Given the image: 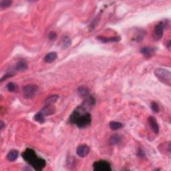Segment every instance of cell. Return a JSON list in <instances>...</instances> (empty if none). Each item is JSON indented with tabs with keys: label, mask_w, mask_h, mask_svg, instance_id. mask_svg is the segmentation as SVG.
I'll return each mask as SVG.
<instances>
[{
	"label": "cell",
	"mask_w": 171,
	"mask_h": 171,
	"mask_svg": "<svg viewBox=\"0 0 171 171\" xmlns=\"http://www.w3.org/2000/svg\"><path fill=\"white\" fill-rule=\"evenodd\" d=\"M94 170L96 171H111V165L106 160L96 161L93 165Z\"/></svg>",
	"instance_id": "obj_5"
},
{
	"label": "cell",
	"mask_w": 171,
	"mask_h": 171,
	"mask_svg": "<svg viewBox=\"0 0 171 171\" xmlns=\"http://www.w3.org/2000/svg\"><path fill=\"white\" fill-rule=\"evenodd\" d=\"M19 156V152L16 150H12L10 152H9V153L7 155V158L9 161L11 162H13L16 159L18 158Z\"/></svg>",
	"instance_id": "obj_13"
},
{
	"label": "cell",
	"mask_w": 171,
	"mask_h": 171,
	"mask_svg": "<svg viewBox=\"0 0 171 171\" xmlns=\"http://www.w3.org/2000/svg\"><path fill=\"white\" fill-rule=\"evenodd\" d=\"M148 121L149 122V125L151 126L152 130L154 131L155 134H158L159 132V126L158 124L156 121V118L154 116H149Z\"/></svg>",
	"instance_id": "obj_10"
},
{
	"label": "cell",
	"mask_w": 171,
	"mask_h": 171,
	"mask_svg": "<svg viewBox=\"0 0 171 171\" xmlns=\"http://www.w3.org/2000/svg\"><path fill=\"white\" fill-rule=\"evenodd\" d=\"M49 39H50L51 41H54L57 38V34L54 32H51L50 34H49Z\"/></svg>",
	"instance_id": "obj_24"
},
{
	"label": "cell",
	"mask_w": 171,
	"mask_h": 171,
	"mask_svg": "<svg viewBox=\"0 0 171 171\" xmlns=\"http://www.w3.org/2000/svg\"><path fill=\"white\" fill-rule=\"evenodd\" d=\"M110 127L112 130H117L120 129L122 127V125L120 122H118L112 121L110 122Z\"/></svg>",
	"instance_id": "obj_20"
},
{
	"label": "cell",
	"mask_w": 171,
	"mask_h": 171,
	"mask_svg": "<svg viewBox=\"0 0 171 171\" xmlns=\"http://www.w3.org/2000/svg\"><path fill=\"white\" fill-rule=\"evenodd\" d=\"M43 114H42L40 112H37V114H35V116H34V118L35 121L37 122L40 123V124H43L44 122H45V118Z\"/></svg>",
	"instance_id": "obj_19"
},
{
	"label": "cell",
	"mask_w": 171,
	"mask_h": 171,
	"mask_svg": "<svg viewBox=\"0 0 171 171\" xmlns=\"http://www.w3.org/2000/svg\"><path fill=\"white\" fill-rule=\"evenodd\" d=\"M121 137L120 135L118 134H114L112 136L110 139V143L112 145H116L118 144L121 142Z\"/></svg>",
	"instance_id": "obj_17"
},
{
	"label": "cell",
	"mask_w": 171,
	"mask_h": 171,
	"mask_svg": "<svg viewBox=\"0 0 171 171\" xmlns=\"http://www.w3.org/2000/svg\"><path fill=\"white\" fill-rule=\"evenodd\" d=\"M12 1L10 0H3L0 1V8L1 9H6L11 5Z\"/></svg>",
	"instance_id": "obj_22"
},
{
	"label": "cell",
	"mask_w": 171,
	"mask_h": 171,
	"mask_svg": "<svg viewBox=\"0 0 171 171\" xmlns=\"http://www.w3.org/2000/svg\"><path fill=\"white\" fill-rule=\"evenodd\" d=\"M91 122H92V118H91L90 114L88 112V113L84 114L82 115L79 116L78 118L76 119L74 121V124L76 125L77 126L80 128H86L90 125Z\"/></svg>",
	"instance_id": "obj_3"
},
{
	"label": "cell",
	"mask_w": 171,
	"mask_h": 171,
	"mask_svg": "<svg viewBox=\"0 0 171 171\" xmlns=\"http://www.w3.org/2000/svg\"><path fill=\"white\" fill-rule=\"evenodd\" d=\"M151 106L152 110L155 112V113H157V112H159V106L156 102H152Z\"/></svg>",
	"instance_id": "obj_23"
},
{
	"label": "cell",
	"mask_w": 171,
	"mask_h": 171,
	"mask_svg": "<svg viewBox=\"0 0 171 171\" xmlns=\"http://www.w3.org/2000/svg\"><path fill=\"white\" fill-rule=\"evenodd\" d=\"M58 58L57 53L55 51H51V52L48 53L46 54L45 57H44V61L47 63H51L56 60V58Z\"/></svg>",
	"instance_id": "obj_12"
},
{
	"label": "cell",
	"mask_w": 171,
	"mask_h": 171,
	"mask_svg": "<svg viewBox=\"0 0 171 171\" xmlns=\"http://www.w3.org/2000/svg\"><path fill=\"white\" fill-rule=\"evenodd\" d=\"M15 69L18 71H24V70L27 69V64L24 61H20L16 64Z\"/></svg>",
	"instance_id": "obj_16"
},
{
	"label": "cell",
	"mask_w": 171,
	"mask_h": 171,
	"mask_svg": "<svg viewBox=\"0 0 171 171\" xmlns=\"http://www.w3.org/2000/svg\"><path fill=\"white\" fill-rule=\"evenodd\" d=\"M38 92V87L36 85H27L23 88V96L26 99H32Z\"/></svg>",
	"instance_id": "obj_4"
},
{
	"label": "cell",
	"mask_w": 171,
	"mask_h": 171,
	"mask_svg": "<svg viewBox=\"0 0 171 171\" xmlns=\"http://www.w3.org/2000/svg\"><path fill=\"white\" fill-rule=\"evenodd\" d=\"M71 44H72V41L69 37L65 36L64 38H63V40H62L63 48H68V47L71 45Z\"/></svg>",
	"instance_id": "obj_21"
},
{
	"label": "cell",
	"mask_w": 171,
	"mask_h": 171,
	"mask_svg": "<svg viewBox=\"0 0 171 171\" xmlns=\"http://www.w3.org/2000/svg\"><path fill=\"white\" fill-rule=\"evenodd\" d=\"M97 39L101 42L102 43L106 44V43H113V42H118L120 41V37L115 36V37H102V36H98Z\"/></svg>",
	"instance_id": "obj_8"
},
{
	"label": "cell",
	"mask_w": 171,
	"mask_h": 171,
	"mask_svg": "<svg viewBox=\"0 0 171 171\" xmlns=\"http://www.w3.org/2000/svg\"><path fill=\"white\" fill-rule=\"evenodd\" d=\"M138 156H139L140 158H144L145 156V153L143 151V150L141 148H139V151H138Z\"/></svg>",
	"instance_id": "obj_25"
},
{
	"label": "cell",
	"mask_w": 171,
	"mask_h": 171,
	"mask_svg": "<svg viewBox=\"0 0 171 171\" xmlns=\"http://www.w3.org/2000/svg\"><path fill=\"white\" fill-rule=\"evenodd\" d=\"M0 125H1V131H2L4 130V123L3 121H1V123H0Z\"/></svg>",
	"instance_id": "obj_26"
},
{
	"label": "cell",
	"mask_w": 171,
	"mask_h": 171,
	"mask_svg": "<svg viewBox=\"0 0 171 171\" xmlns=\"http://www.w3.org/2000/svg\"><path fill=\"white\" fill-rule=\"evenodd\" d=\"M7 88L10 92H18L19 90L18 86L13 82H9L7 84Z\"/></svg>",
	"instance_id": "obj_18"
},
{
	"label": "cell",
	"mask_w": 171,
	"mask_h": 171,
	"mask_svg": "<svg viewBox=\"0 0 171 171\" xmlns=\"http://www.w3.org/2000/svg\"><path fill=\"white\" fill-rule=\"evenodd\" d=\"M154 75L161 82L170 86L171 73L168 70L164 68H156L154 70Z\"/></svg>",
	"instance_id": "obj_2"
},
{
	"label": "cell",
	"mask_w": 171,
	"mask_h": 171,
	"mask_svg": "<svg viewBox=\"0 0 171 171\" xmlns=\"http://www.w3.org/2000/svg\"><path fill=\"white\" fill-rule=\"evenodd\" d=\"M90 149L87 145L84 144V145H80V146H79L78 147V148H77L76 150V153L80 157L84 158L90 153Z\"/></svg>",
	"instance_id": "obj_7"
},
{
	"label": "cell",
	"mask_w": 171,
	"mask_h": 171,
	"mask_svg": "<svg viewBox=\"0 0 171 171\" xmlns=\"http://www.w3.org/2000/svg\"><path fill=\"white\" fill-rule=\"evenodd\" d=\"M154 51H155V49L154 48H151V47H144L140 50V52L144 55V57L147 58H151L154 53Z\"/></svg>",
	"instance_id": "obj_11"
},
{
	"label": "cell",
	"mask_w": 171,
	"mask_h": 171,
	"mask_svg": "<svg viewBox=\"0 0 171 171\" xmlns=\"http://www.w3.org/2000/svg\"><path fill=\"white\" fill-rule=\"evenodd\" d=\"M78 93L80 96L86 98L89 96V90L88 88L84 87V86H80L78 89Z\"/></svg>",
	"instance_id": "obj_14"
},
{
	"label": "cell",
	"mask_w": 171,
	"mask_h": 171,
	"mask_svg": "<svg viewBox=\"0 0 171 171\" xmlns=\"http://www.w3.org/2000/svg\"><path fill=\"white\" fill-rule=\"evenodd\" d=\"M58 98H59V96H58V95L50 96H48V98H47L45 100V101H44V105L53 104V103H55L56 101H57Z\"/></svg>",
	"instance_id": "obj_15"
},
{
	"label": "cell",
	"mask_w": 171,
	"mask_h": 171,
	"mask_svg": "<svg viewBox=\"0 0 171 171\" xmlns=\"http://www.w3.org/2000/svg\"><path fill=\"white\" fill-rule=\"evenodd\" d=\"M22 156L25 162H27L29 165H31L36 170H42L43 168L46 167V160L43 158L37 157L36 152L33 149H25V151L22 153Z\"/></svg>",
	"instance_id": "obj_1"
},
{
	"label": "cell",
	"mask_w": 171,
	"mask_h": 171,
	"mask_svg": "<svg viewBox=\"0 0 171 171\" xmlns=\"http://www.w3.org/2000/svg\"><path fill=\"white\" fill-rule=\"evenodd\" d=\"M39 112H40L44 116H50L55 113L56 108L52 104L45 105V106H44Z\"/></svg>",
	"instance_id": "obj_9"
},
{
	"label": "cell",
	"mask_w": 171,
	"mask_h": 171,
	"mask_svg": "<svg viewBox=\"0 0 171 171\" xmlns=\"http://www.w3.org/2000/svg\"><path fill=\"white\" fill-rule=\"evenodd\" d=\"M166 24L165 22H159L154 26L153 30V36L156 40H159L163 37L164 30H165Z\"/></svg>",
	"instance_id": "obj_6"
}]
</instances>
